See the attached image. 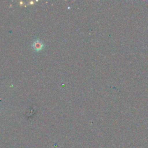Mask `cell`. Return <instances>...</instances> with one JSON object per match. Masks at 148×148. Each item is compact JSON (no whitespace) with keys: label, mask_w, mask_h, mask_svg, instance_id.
Wrapping results in <instances>:
<instances>
[{"label":"cell","mask_w":148,"mask_h":148,"mask_svg":"<svg viewBox=\"0 0 148 148\" xmlns=\"http://www.w3.org/2000/svg\"><path fill=\"white\" fill-rule=\"evenodd\" d=\"M32 46L35 50H36L37 51H39L43 49V45L39 40H36L34 42Z\"/></svg>","instance_id":"obj_1"}]
</instances>
